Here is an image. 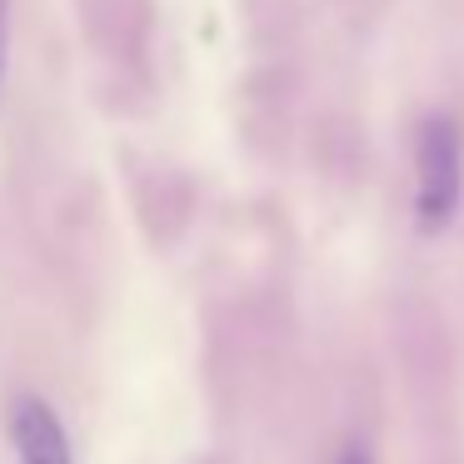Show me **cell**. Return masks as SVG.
I'll return each mask as SVG.
<instances>
[{
    "label": "cell",
    "instance_id": "6da1fadb",
    "mask_svg": "<svg viewBox=\"0 0 464 464\" xmlns=\"http://www.w3.org/2000/svg\"><path fill=\"white\" fill-rule=\"evenodd\" d=\"M414 220L424 235H440L454 225L464 195V135L450 115H434L420 125V150H414Z\"/></svg>",
    "mask_w": 464,
    "mask_h": 464
},
{
    "label": "cell",
    "instance_id": "7a4b0ae2",
    "mask_svg": "<svg viewBox=\"0 0 464 464\" xmlns=\"http://www.w3.org/2000/svg\"><path fill=\"white\" fill-rule=\"evenodd\" d=\"M11 434H15V450H21V464H75L61 414L45 400H35V394H21V400H15Z\"/></svg>",
    "mask_w": 464,
    "mask_h": 464
},
{
    "label": "cell",
    "instance_id": "3957f363",
    "mask_svg": "<svg viewBox=\"0 0 464 464\" xmlns=\"http://www.w3.org/2000/svg\"><path fill=\"white\" fill-rule=\"evenodd\" d=\"M5 65H11V0H0V91H5Z\"/></svg>",
    "mask_w": 464,
    "mask_h": 464
},
{
    "label": "cell",
    "instance_id": "277c9868",
    "mask_svg": "<svg viewBox=\"0 0 464 464\" xmlns=\"http://www.w3.org/2000/svg\"><path fill=\"white\" fill-rule=\"evenodd\" d=\"M340 464H370V454L360 450V444H344V454H340Z\"/></svg>",
    "mask_w": 464,
    "mask_h": 464
}]
</instances>
